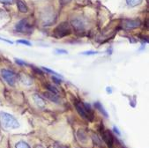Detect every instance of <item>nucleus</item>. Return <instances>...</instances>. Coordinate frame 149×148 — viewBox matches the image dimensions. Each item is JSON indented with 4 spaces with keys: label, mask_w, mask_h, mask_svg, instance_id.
I'll use <instances>...</instances> for the list:
<instances>
[{
    "label": "nucleus",
    "mask_w": 149,
    "mask_h": 148,
    "mask_svg": "<svg viewBox=\"0 0 149 148\" xmlns=\"http://www.w3.org/2000/svg\"><path fill=\"white\" fill-rule=\"evenodd\" d=\"M0 123L7 130H14L19 127V123L16 118L6 112H0Z\"/></svg>",
    "instance_id": "1"
},
{
    "label": "nucleus",
    "mask_w": 149,
    "mask_h": 148,
    "mask_svg": "<svg viewBox=\"0 0 149 148\" xmlns=\"http://www.w3.org/2000/svg\"><path fill=\"white\" fill-rule=\"evenodd\" d=\"M75 108L78 111V113L86 119L89 121H93L94 119V113L90 108V105H88L86 103H81L79 101L74 102Z\"/></svg>",
    "instance_id": "2"
},
{
    "label": "nucleus",
    "mask_w": 149,
    "mask_h": 148,
    "mask_svg": "<svg viewBox=\"0 0 149 148\" xmlns=\"http://www.w3.org/2000/svg\"><path fill=\"white\" fill-rule=\"evenodd\" d=\"M56 19V16L51 6H47L41 12V19L43 26H50L55 22Z\"/></svg>",
    "instance_id": "3"
},
{
    "label": "nucleus",
    "mask_w": 149,
    "mask_h": 148,
    "mask_svg": "<svg viewBox=\"0 0 149 148\" xmlns=\"http://www.w3.org/2000/svg\"><path fill=\"white\" fill-rule=\"evenodd\" d=\"M15 31L21 34H31L33 31V25L29 22L28 19H24L15 25Z\"/></svg>",
    "instance_id": "4"
},
{
    "label": "nucleus",
    "mask_w": 149,
    "mask_h": 148,
    "mask_svg": "<svg viewBox=\"0 0 149 148\" xmlns=\"http://www.w3.org/2000/svg\"><path fill=\"white\" fill-rule=\"evenodd\" d=\"M72 33L70 25L67 22H62L54 29V35L57 38H63L70 35Z\"/></svg>",
    "instance_id": "5"
},
{
    "label": "nucleus",
    "mask_w": 149,
    "mask_h": 148,
    "mask_svg": "<svg viewBox=\"0 0 149 148\" xmlns=\"http://www.w3.org/2000/svg\"><path fill=\"white\" fill-rule=\"evenodd\" d=\"M1 76L6 81V83L12 86H13L18 80L17 74L14 72L8 70V69H2L1 70Z\"/></svg>",
    "instance_id": "6"
},
{
    "label": "nucleus",
    "mask_w": 149,
    "mask_h": 148,
    "mask_svg": "<svg viewBox=\"0 0 149 148\" xmlns=\"http://www.w3.org/2000/svg\"><path fill=\"white\" fill-rule=\"evenodd\" d=\"M141 25V21L139 19H124L123 20V26L125 29H134L139 27Z\"/></svg>",
    "instance_id": "7"
},
{
    "label": "nucleus",
    "mask_w": 149,
    "mask_h": 148,
    "mask_svg": "<svg viewBox=\"0 0 149 148\" xmlns=\"http://www.w3.org/2000/svg\"><path fill=\"white\" fill-rule=\"evenodd\" d=\"M71 25L78 32H83L85 30V22L80 18H74L71 20Z\"/></svg>",
    "instance_id": "8"
},
{
    "label": "nucleus",
    "mask_w": 149,
    "mask_h": 148,
    "mask_svg": "<svg viewBox=\"0 0 149 148\" xmlns=\"http://www.w3.org/2000/svg\"><path fill=\"white\" fill-rule=\"evenodd\" d=\"M102 138H103V140L106 142V144L108 145V146H109V148H112V147H113L114 138H113V136H112V134L110 133V131H104L103 133H102Z\"/></svg>",
    "instance_id": "9"
},
{
    "label": "nucleus",
    "mask_w": 149,
    "mask_h": 148,
    "mask_svg": "<svg viewBox=\"0 0 149 148\" xmlns=\"http://www.w3.org/2000/svg\"><path fill=\"white\" fill-rule=\"evenodd\" d=\"M34 101L36 102V104L39 107V108H44L46 106V101H44V99L40 96L39 94H35L34 95Z\"/></svg>",
    "instance_id": "10"
},
{
    "label": "nucleus",
    "mask_w": 149,
    "mask_h": 148,
    "mask_svg": "<svg viewBox=\"0 0 149 148\" xmlns=\"http://www.w3.org/2000/svg\"><path fill=\"white\" fill-rule=\"evenodd\" d=\"M19 80L22 84H24L25 85H31L33 84V80L30 77H28L26 74H20L19 76Z\"/></svg>",
    "instance_id": "11"
},
{
    "label": "nucleus",
    "mask_w": 149,
    "mask_h": 148,
    "mask_svg": "<svg viewBox=\"0 0 149 148\" xmlns=\"http://www.w3.org/2000/svg\"><path fill=\"white\" fill-rule=\"evenodd\" d=\"M43 95L46 99H48L55 103H59V98L56 94H52L50 92H45V93H43Z\"/></svg>",
    "instance_id": "12"
},
{
    "label": "nucleus",
    "mask_w": 149,
    "mask_h": 148,
    "mask_svg": "<svg viewBox=\"0 0 149 148\" xmlns=\"http://www.w3.org/2000/svg\"><path fill=\"white\" fill-rule=\"evenodd\" d=\"M16 4H17V7H18V9H19V11L20 13H26L28 12V8H27L26 5L23 1H21V0H17V1H16Z\"/></svg>",
    "instance_id": "13"
},
{
    "label": "nucleus",
    "mask_w": 149,
    "mask_h": 148,
    "mask_svg": "<svg viewBox=\"0 0 149 148\" xmlns=\"http://www.w3.org/2000/svg\"><path fill=\"white\" fill-rule=\"evenodd\" d=\"M95 108L96 109H98L105 117H108V113H107V111L104 109V108L102 107V105L99 102V101H97V102H95Z\"/></svg>",
    "instance_id": "14"
},
{
    "label": "nucleus",
    "mask_w": 149,
    "mask_h": 148,
    "mask_svg": "<svg viewBox=\"0 0 149 148\" xmlns=\"http://www.w3.org/2000/svg\"><path fill=\"white\" fill-rule=\"evenodd\" d=\"M143 0H126V3L131 7H135L142 3Z\"/></svg>",
    "instance_id": "15"
},
{
    "label": "nucleus",
    "mask_w": 149,
    "mask_h": 148,
    "mask_svg": "<svg viewBox=\"0 0 149 148\" xmlns=\"http://www.w3.org/2000/svg\"><path fill=\"white\" fill-rule=\"evenodd\" d=\"M45 86H46L47 89L49 90V92H50V93H52V94H58V90L56 89V88L55 86H53L52 85H50V84H46Z\"/></svg>",
    "instance_id": "16"
},
{
    "label": "nucleus",
    "mask_w": 149,
    "mask_h": 148,
    "mask_svg": "<svg viewBox=\"0 0 149 148\" xmlns=\"http://www.w3.org/2000/svg\"><path fill=\"white\" fill-rule=\"evenodd\" d=\"M15 148H30V146L24 141H19L15 145Z\"/></svg>",
    "instance_id": "17"
},
{
    "label": "nucleus",
    "mask_w": 149,
    "mask_h": 148,
    "mask_svg": "<svg viewBox=\"0 0 149 148\" xmlns=\"http://www.w3.org/2000/svg\"><path fill=\"white\" fill-rule=\"evenodd\" d=\"M14 0H0V4L3 5H13Z\"/></svg>",
    "instance_id": "18"
},
{
    "label": "nucleus",
    "mask_w": 149,
    "mask_h": 148,
    "mask_svg": "<svg viewBox=\"0 0 149 148\" xmlns=\"http://www.w3.org/2000/svg\"><path fill=\"white\" fill-rule=\"evenodd\" d=\"M18 43H20V44H24V45H26V46H31V42H28L26 40H19L17 41Z\"/></svg>",
    "instance_id": "19"
},
{
    "label": "nucleus",
    "mask_w": 149,
    "mask_h": 148,
    "mask_svg": "<svg viewBox=\"0 0 149 148\" xmlns=\"http://www.w3.org/2000/svg\"><path fill=\"white\" fill-rule=\"evenodd\" d=\"M42 69H43L44 71H46V72H50V73H53L54 75H56V76H57V77H59V74H58V73H56V72H54V71H52V70H50V69H49V68H46V67H42Z\"/></svg>",
    "instance_id": "20"
},
{
    "label": "nucleus",
    "mask_w": 149,
    "mask_h": 148,
    "mask_svg": "<svg viewBox=\"0 0 149 148\" xmlns=\"http://www.w3.org/2000/svg\"><path fill=\"white\" fill-rule=\"evenodd\" d=\"M54 148H67V146H65L64 145H61V144H56L54 145Z\"/></svg>",
    "instance_id": "21"
},
{
    "label": "nucleus",
    "mask_w": 149,
    "mask_h": 148,
    "mask_svg": "<svg viewBox=\"0 0 149 148\" xmlns=\"http://www.w3.org/2000/svg\"><path fill=\"white\" fill-rule=\"evenodd\" d=\"M52 80L56 84H61V79H57L56 77H52Z\"/></svg>",
    "instance_id": "22"
},
{
    "label": "nucleus",
    "mask_w": 149,
    "mask_h": 148,
    "mask_svg": "<svg viewBox=\"0 0 149 148\" xmlns=\"http://www.w3.org/2000/svg\"><path fill=\"white\" fill-rule=\"evenodd\" d=\"M96 53L97 52H95V51H87V52H83L82 54L83 55H95Z\"/></svg>",
    "instance_id": "23"
},
{
    "label": "nucleus",
    "mask_w": 149,
    "mask_h": 148,
    "mask_svg": "<svg viewBox=\"0 0 149 148\" xmlns=\"http://www.w3.org/2000/svg\"><path fill=\"white\" fill-rule=\"evenodd\" d=\"M56 52H59V53H61V54H67L68 52L65 49H56Z\"/></svg>",
    "instance_id": "24"
},
{
    "label": "nucleus",
    "mask_w": 149,
    "mask_h": 148,
    "mask_svg": "<svg viewBox=\"0 0 149 148\" xmlns=\"http://www.w3.org/2000/svg\"><path fill=\"white\" fill-rule=\"evenodd\" d=\"M71 1V0H60V2H61V4L64 6V5H66V4H68L69 2Z\"/></svg>",
    "instance_id": "25"
},
{
    "label": "nucleus",
    "mask_w": 149,
    "mask_h": 148,
    "mask_svg": "<svg viewBox=\"0 0 149 148\" xmlns=\"http://www.w3.org/2000/svg\"><path fill=\"white\" fill-rule=\"evenodd\" d=\"M15 60H16V63H17V64H19V65H26V63H25V62H23V61L19 60V59H15Z\"/></svg>",
    "instance_id": "26"
},
{
    "label": "nucleus",
    "mask_w": 149,
    "mask_h": 148,
    "mask_svg": "<svg viewBox=\"0 0 149 148\" xmlns=\"http://www.w3.org/2000/svg\"><path fill=\"white\" fill-rule=\"evenodd\" d=\"M0 41H4V42H8V43H11V44H13V42H11V41H8V40H6V39H3V38H1V37H0Z\"/></svg>",
    "instance_id": "27"
},
{
    "label": "nucleus",
    "mask_w": 149,
    "mask_h": 148,
    "mask_svg": "<svg viewBox=\"0 0 149 148\" xmlns=\"http://www.w3.org/2000/svg\"><path fill=\"white\" fill-rule=\"evenodd\" d=\"M114 131H115V132H116L118 135H120V132L118 131V130H117V128H116V127H114Z\"/></svg>",
    "instance_id": "28"
},
{
    "label": "nucleus",
    "mask_w": 149,
    "mask_h": 148,
    "mask_svg": "<svg viewBox=\"0 0 149 148\" xmlns=\"http://www.w3.org/2000/svg\"><path fill=\"white\" fill-rule=\"evenodd\" d=\"M107 92H108V93H111L112 91H111V89H109V87H108V88H107Z\"/></svg>",
    "instance_id": "29"
},
{
    "label": "nucleus",
    "mask_w": 149,
    "mask_h": 148,
    "mask_svg": "<svg viewBox=\"0 0 149 148\" xmlns=\"http://www.w3.org/2000/svg\"><path fill=\"white\" fill-rule=\"evenodd\" d=\"M36 148H42V146H41V145H38V146H36Z\"/></svg>",
    "instance_id": "30"
}]
</instances>
